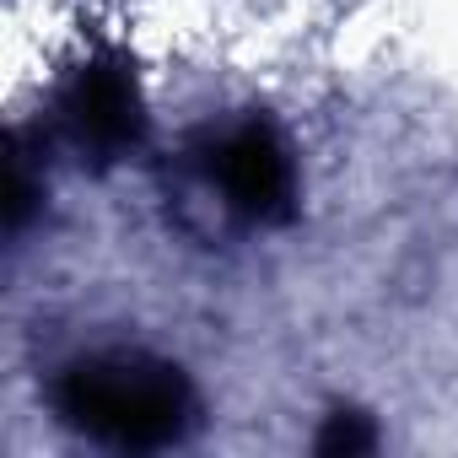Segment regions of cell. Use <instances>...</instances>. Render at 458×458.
I'll return each mask as SVG.
<instances>
[{"instance_id": "cell-1", "label": "cell", "mask_w": 458, "mask_h": 458, "mask_svg": "<svg viewBox=\"0 0 458 458\" xmlns=\"http://www.w3.org/2000/svg\"><path fill=\"white\" fill-rule=\"evenodd\" d=\"M60 410L81 431L119 442V447H162L178 442L183 420L194 415L178 367L140 356V351H98L81 356L60 377Z\"/></svg>"}, {"instance_id": "cell-2", "label": "cell", "mask_w": 458, "mask_h": 458, "mask_svg": "<svg viewBox=\"0 0 458 458\" xmlns=\"http://www.w3.org/2000/svg\"><path fill=\"white\" fill-rule=\"evenodd\" d=\"M199 173L226 216H243L254 226L286 216L297 199V157L265 119H238L216 130L199 151Z\"/></svg>"}, {"instance_id": "cell-3", "label": "cell", "mask_w": 458, "mask_h": 458, "mask_svg": "<svg viewBox=\"0 0 458 458\" xmlns=\"http://www.w3.org/2000/svg\"><path fill=\"white\" fill-rule=\"evenodd\" d=\"M60 124L81 151H98V157H119L124 146H135L140 98H135L130 71L119 60L76 65V76L60 92Z\"/></svg>"}]
</instances>
